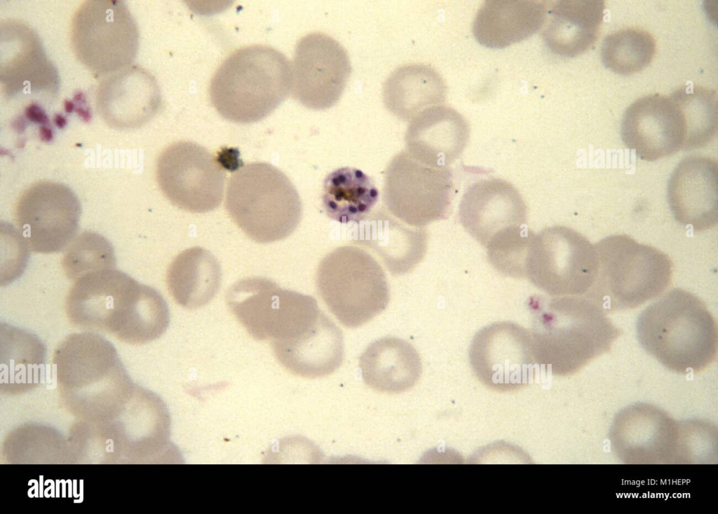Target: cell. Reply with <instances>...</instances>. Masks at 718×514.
<instances>
[{"instance_id":"1","label":"cell","mask_w":718,"mask_h":514,"mask_svg":"<svg viewBox=\"0 0 718 514\" xmlns=\"http://www.w3.org/2000/svg\"><path fill=\"white\" fill-rule=\"evenodd\" d=\"M532 354L553 375L576 373L610 350L622 334L593 301L580 296L529 299Z\"/></svg>"},{"instance_id":"2","label":"cell","mask_w":718,"mask_h":514,"mask_svg":"<svg viewBox=\"0 0 718 514\" xmlns=\"http://www.w3.org/2000/svg\"><path fill=\"white\" fill-rule=\"evenodd\" d=\"M636 332L648 354L678 373L700 372L717 357L715 319L699 298L682 289L647 306L637 319Z\"/></svg>"},{"instance_id":"3","label":"cell","mask_w":718,"mask_h":514,"mask_svg":"<svg viewBox=\"0 0 718 514\" xmlns=\"http://www.w3.org/2000/svg\"><path fill=\"white\" fill-rule=\"evenodd\" d=\"M292 64L270 46L252 45L232 53L214 74L210 97L224 118L252 123L271 113L292 90Z\"/></svg>"},{"instance_id":"4","label":"cell","mask_w":718,"mask_h":514,"mask_svg":"<svg viewBox=\"0 0 718 514\" xmlns=\"http://www.w3.org/2000/svg\"><path fill=\"white\" fill-rule=\"evenodd\" d=\"M597 272L584 296L605 313L637 307L661 295L671 282L672 261L661 250L625 235L594 245Z\"/></svg>"},{"instance_id":"5","label":"cell","mask_w":718,"mask_h":514,"mask_svg":"<svg viewBox=\"0 0 718 514\" xmlns=\"http://www.w3.org/2000/svg\"><path fill=\"white\" fill-rule=\"evenodd\" d=\"M225 206L237 225L259 243L288 237L302 214L300 197L290 180L266 162L246 164L231 175Z\"/></svg>"},{"instance_id":"6","label":"cell","mask_w":718,"mask_h":514,"mask_svg":"<svg viewBox=\"0 0 718 514\" xmlns=\"http://www.w3.org/2000/svg\"><path fill=\"white\" fill-rule=\"evenodd\" d=\"M318 293L344 326L363 325L386 307L390 298L384 271L365 250L346 245L320 261L316 272Z\"/></svg>"},{"instance_id":"7","label":"cell","mask_w":718,"mask_h":514,"mask_svg":"<svg viewBox=\"0 0 718 514\" xmlns=\"http://www.w3.org/2000/svg\"><path fill=\"white\" fill-rule=\"evenodd\" d=\"M74 55L97 77L132 65L139 48V31L123 1L91 0L75 11L70 31Z\"/></svg>"},{"instance_id":"8","label":"cell","mask_w":718,"mask_h":514,"mask_svg":"<svg viewBox=\"0 0 718 514\" xmlns=\"http://www.w3.org/2000/svg\"><path fill=\"white\" fill-rule=\"evenodd\" d=\"M594 247L581 233L555 225L535 233L525 265V277L552 296H584L597 272Z\"/></svg>"},{"instance_id":"9","label":"cell","mask_w":718,"mask_h":514,"mask_svg":"<svg viewBox=\"0 0 718 514\" xmlns=\"http://www.w3.org/2000/svg\"><path fill=\"white\" fill-rule=\"evenodd\" d=\"M453 189L449 168L426 165L405 150L394 156L385 171L384 202L395 218L423 228L449 216Z\"/></svg>"},{"instance_id":"10","label":"cell","mask_w":718,"mask_h":514,"mask_svg":"<svg viewBox=\"0 0 718 514\" xmlns=\"http://www.w3.org/2000/svg\"><path fill=\"white\" fill-rule=\"evenodd\" d=\"M81 214L80 202L72 189L58 182L41 180L21 194L15 216L28 250L51 253L66 249L75 239Z\"/></svg>"},{"instance_id":"11","label":"cell","mask_w":718,"mask_h":514,"mask_svg":"<svg viewBox=\"0 0 718 514\" xmlns=\"http://www.w3.org/2000/svg\"><path fill=\"white\" fill-rule=\"evenodd\" d=\"M156 179L176 207L194 213L217 207L223 197L224 169L206 148L187 141L175 142L159 155Z\"/></svg>"},{"instance_id":"12","label":"cell","mask_w":718,"mask_h":514,"mask_svg":"<svg viewBox=\"0 0 718 514\" xmlns=\"http://www.w3.org/2000/svg\"><path fill=\"white\" fill-rule=\"evenodd\" d=\"M687 421L675 422L661 409L636 404L614 419L610 439L625 464H670L686 459Z\"/></svg>"},{"instance_id":"13","label":"cell","mask_w":718,"mask_h":514,"mask_svg":"<svg viewBox=\"0 0 718 514\" xmlns=\"http://www.w3.org/2000/svg\"><path fill=\"white\" fill-rule=\"evenodd\" d=\"M469 359L477 379L495 391L517 390L534 377L530 332L512 321L495 322L477 332Z\"/></svg>"},{"instance_id":"14","label":"cell","mask_w":718,"mask_h":514,"mask_svg":"<svg viewBox=\"0 0 718 514\" xmlns=\"http://www.w3.org/2000/svg\"><path fill=\"white\" fill-rule=\"evenodd\" d=\"M346 50L330 36L312 32L297 42L292 63V95L303 106L316 110L334 106L350 77Z\"/></svg>"},{"instance_id":"15","label":"cell","mask_w":718,"mask_h":514,"mask_svg":"<svg viewBox=\"0 0 718 514\" xmlns=\"http://www.w3.org/2000/svg\"><path fill=\"white\" fill-rule=\"evenodd\" d=\"M58 383L67 392L117 391L128 384L114 346L95 332L67 336L53 355Z\"/></svg>"},{"instance_id":"16","label":"cell","mask_w":718,"mask_h":514,"mask_svg":"<svg viewBox=\"0 0 718 514\" xmlns=\"http://www.w3.org/2000/svg\"><path fill=\"white\" fill-rule=\"evenodd\" d=\"M621 135L625 146L639 158L654 161L684 150L686 125L670 95H649L628 107Z\"/></svg>"},{"instance_id":"17","label":"cell","mask_w":718,"mask_h":514,"mask_svg":"<svg viewBox=\"0 0 718 514\" xmlns=\"http://www.w3.org/2000/svg\"><path fill=\"white\" fill-rule=\"evenodd\" d=\"M137 282L115 268L97 270L77 279L65 300L69 322L81 330L108 334L126 312Z\"/></svg>"},{"instance_id":"18","label":"cell","mask_w":718,"mask_h":514,"mask_svg":"<svg viewBox=\"0 0 718 514\" xmlns=\"http://www.w3.org/2000/svg\"><path fill=\"white\" fill-rule=\"evenodd\" d=\"M526 204L510 183L499 178L480 180L463 193L459 206V218L464 229L487 247L506 230L524 225Z\"/></svg>"},{"instance_id":"19","label":"cell","mask_w":718,"mask_h":514,"mask_svg":"<svg viewBox=\"0 0 718 514\" xmlns=\"http://www.w3.org/2000/svg\"><path fill=\"white\" fill-rule=\"evenodd\" d=\"M161 90L155 78L131 65L102 78L96 96L97 109L104 121L118 130L138 128L158 111Z\"/></svg>"},{"instance_id":"20","label":"cell","mask_w":718,"mask_h":514,"mask_svg":"<svg viewBox=\"0 0 718 514\" xmlns=\"http://www.w3.org/2000/svg\"><path fill=\"white\" fill-rule=\"evenodd\" d=\"M668 200L675 219L694 231H703L718 222V165L707 156L684 158L668 184Z\"/></svg>"},{"instance_id":"21","label":"cell","mask_w":718,"mask_h":514,"mask_svg":"<svg viewBox=\"0 0 718 514\" xmlns=\"http://www.w3.org/2000/svg\"><path fill=\"white\" fill-rule=\"evenodd\" d=\"M469 137L468 123L461 113L449 106H434L410 120L405 150L426 165L447 168L463 153Z\"/></svg>"},{"instance_id":"22","label":"cell","mask_w":718,"mask_h":514,"mask_svg":"<svg viewBox=\"0 0 718 514\" xmlns=\"http://www.w3.org/2000/svg\"><path fill=\"white\" fill-rule=\"evenodd\" d=\"M278 362L291 373L316 378L334 373L344 355L341 331L323 312L316 323L299 338L272 345Z\"/></svg>"},{"instance_id":"23","label":"cell","mask_w":718,"mask_h":514,"mask_svg":"<svg viewBox=\"0 0 718 514\" xmlns=\"http://www.w3.org/2000/svg\"><path fill=\"white\" fill-rule=\"evenodd\" d=\"M546 1L488 0L473 24L475 39L490 48H503L531 36L544 25Z\"/></svg>"},{"instance_id":"24","label":"cell","mask_w":718,"mask_h":514,"mask_svg":"<svg viewBox=\"0 0 718 514\" xmlns=\"http://www.w3.org/2000/svg\"><path fill=\"white\" fill-rule=\"evenodd\" d=\"M602 0H560L547 11L542 36L554 53L574 57L589 50L599 36L604 15Z\"/></svg>"},{"instance_id":"25","label":"cell","mask_w":718,"mask_h":514,"mask_svg":"<svg viewBox=\"0 0 718 514\" xmlns=\"http://www.w3.org/2000/svg\"><path fill=\"white\" fill-rule=\"evenodd\" d=\"M359 367L368 387L389 394L412 388L422 371L415 348L396 337H384L372 342L360 356Z\"/></svg>"},{"instance_id":"26","label":"cell","mask_w":718,"mask_h":514,"mask_svg":"<svg viewBox=\"0 0 718 514\" xmlns=\"http://www.w3.org/2000/svg\"><path fill=\"white\" fill-rule=\"evenodd\" d=\"M363 221L356 241L375 251L392 275L405 274L423 259L428 238L422 228H407L381 211Z\"/></svg>"},{"instance_id":"27","label":"cell","mask_w":718,"mask_h":514,"mask_svg":"<svg viewBox=\"0 0 718 514\" xmlns=\"http://www.w3.org/2000/svg\"><path fill=\"white\" fill-rule=\"evenodd\" d=\"M384 102L398 118L410 121L423 110L442 104L446 99L445 83L433 68L410 64L397 68L384 85Z\"/></svg>"},{"instance_id":"28","label":"cell","mask_w":718,"mask_h":514,"mask_svg":"<svg viewBox=\"0 0 718 514\" xmlns=\"http://www.w3.org/2000/svg\"><path fill=\"white\" fill-rule=\"evenodd\" d=\"M221 277V268L215 257L208 250L194 246L183 251L172 261L168 269L166 283L177 304L187 309H196L214 298L219 288Z\"/></svg>"},{"instance_id":"29","label":"cell","mask_w":718,"mask_h":514,"mask_svg":"<svg viewBox=\"0 0 718 514\" xmlns=\"http://www.w3.org/2000/svg\"><path fill=\"white\" fill-rule=\"evenodd\" d=\"M378 199L374 182L358 169L339 168L324 179L323 205L327 216L339 223L363 221Z\"/></svg>"},{"instance_id":"30","label":"cell","mask_w":718,"mask_h":514,"mask_svg":"<svg viewBox=\"0 0 718 514\" xmlns=\"http://www.w3.org/2000/svg\"><path fill=\"white\" fill-rule=\"evenodd\" d=\"M670 97L681 110L686 125L684 151L697 149L709 144L717 133V92L690 83L676 90Z\"/></svg>"},{"instance_id":"31","label":"cell","mask_w":718,"mask_h":514,"mask_svg":"<svg viewBox=\"0 0 718 514\" xmlns=\"http://www.w3.org/2000/svg\"><path fill=\"white\" fill-rule=\"evenodd\" d=\"M656 53V41L647 31L626 28L609 34L601 47L604 67L612 72L629 76L646 67Z\"/></svg>"},{"instance_id":"32","label":"cell","mask_w":718,"mask_h":514,"mask_svg":"<svg viewBox=\"0 0 718 514\" xmlns=\"http://www.w3.org/2000/svg\"><path fill=\"white\" fill-rule=\"evenodd\" d=\"M65 250L62 265L67 277L74 282L92 272L116 265L113 246L97 233H81Z\"/></svg>"},{"instance_id":"33","label":"cell","mask_w":718,"mask_h":514,"mask_svg":"<svg viewBox=\"0 0 718 514\" xmlns=\"http://www.w3.org/2000/svg\"><path fill=\"white\" fill-rule=\"evenodd\" d=\"M534 235L524 225L499 235L486 247L490 263L504 275L525 277L527 257Z\"/></svg>"}]
</instances>
